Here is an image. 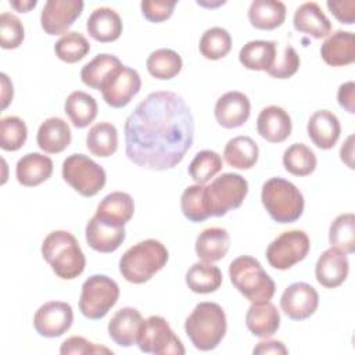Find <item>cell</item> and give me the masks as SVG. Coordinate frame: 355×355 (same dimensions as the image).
Wrapping results in <instances>:
<instances>
[{"label":"cell","mask_w":355,"mask_h":355,"mask_svg":"<svg viewBox=\"0 0 355 355\" xmlns=\"http://www.w3.org/2000/svg\"><path fill=\"white\" fill-rule=\"evenodd\" d=\"M340 157L341 161L351 169H354V135H349L345 140V143H343L341 150H340Z\"/></svg>","instance_id":"cell-52"},{"label":"cell","mask_w":355,"mask_h":355,"mask_svg":"<svg viewBox=\"0 0 355 355\" xmlns=\"http://www.w3.org/2000/svg\"><path fill=\"white\" fill-rule=\"evenodd\" d=\"M198 50L207 60L223 58L232 50V36L225 28L212 26L201 35Z\"/></svg>","instance_id":"cell-40"},{"label":"cell","mask_w":355,"mask_h":355,"mask_svg":"<svg viewBox=\"0 0 355 355\" xmlns=\"http://www.w3.org/2000/svg\"><path fill=\"white\" fill-rule=\"evenodd\" d=\"M0 78H1V108L4 110L11 103L14 90H12V83L10 82L8 76L4 72L0 73Z\"/></svg>","instance_id":"cell-53"},{"label":"cell","mask_w":355,"mask_h":355,"mask_svg":"<svg viewBox=\"0 0 355 355\" xmlns=\"http://www.w3.org/2000/svg\"><path fill=\"white\" fill-rule=\"evenodd\" d=\"M254 354H283L286 355L288 351L284 347L282 341L277 340H266L257 344V347L252 349Z\"/></svg>","instance_id":"cell-51"},{"label":"cell","mask_w":355,"mask_h":355,"mask_svg":"<svg viewBox=\"0 0 355 355\" xmlns=\"http://www.w3.org/2000/svg\"><path fill=\"white\" fill-rule=\"evenodd\" d=\"M54 51L61 61L73 64L89 54L90 44L80 32H67L55 42Z\"/></svg>","instance_id":"cell-42"},{"label":"cell","mask_w":355,"mask_h":355,"mask_svg":"<svg viewBox=\"0 0 355 355\" xmlns=\"http://www.w3.org/2000/svg\"><path fill=\"white\" fill-rule=\"evenodd\" d=\"M248 19L255 29H276L286 19V6L279 0H254L248 8Z\"/></svg>","instance_id":"cell-30"},{"label":"cell","mask_w":355,"mask_h":355,"mask_svg":"<svg viewBox=\"0 0 355 355\" xmlns=\"http://www.w3.org/2000/svg\"><path fill=\"white\" fill-rule=\"evenodd\" d=\"M133 212L135 202L130 194L123 191H112L100 201L94 215L125 225L132 219Z\"/></svg>","instance_id":"cell-35"},{"label":"cell","mask_w":355,"mask_h":355,"mask_svg":"<svg viewBox=\"0 0 355 355\" xmlns=\"http://www.w3.org/2000/svg\"><path fill=\"white\" fill-rule=\"evenodd\" d=\"M319 305V294L311 284L295 282L290 284L280 297L284 315L293 320H304L315 313Z\"/></svg>","instance_id":"cell-15"},{"label":"cell","mask_w":355,"mask_h":355,"mask_svg":"<svg viewBox=\"0 0 355 355\" xmlns=\"http://www.w3.org/2000/svg\"><path fill=\"white\" fill-rule=\"evenodd\" d=\"M53 173V161L40 153H28L15 165V176L19 184L35 187L46 182Z\"/></svg>","instance_id":"cell-26"},{"label":"cell","mask_w":355,"mask_h":355,"mask_svg":"<svg viewBox=\"0 0 355 355\" xmlns=\"http://www.w3.org/2000/svg\"><path fill=\"white\" fill-rule=\"evenodd\" d=\"M227 322L223 308L216 302L204 301L194 306L184 322V331L200 351L215 349L223 340Z\"/></svg>","instance_id":"cell-2"},{"label":"cell","mask_w":355,"mask_h":355,"mask_svg":"<svg viewBox=\"0 0 355 355\" xmlns=\"http://www.w3.org/2000/svg\"><path fill=\"white\" fill-rule=\"evenodd\" d=\"M204 184H191L184 189L180 197V208L190 222H202L209 218L202 198Z\"/></svg>","instance_id":"cell-44"},{"label":"cell","mask_w":355,"mask_h":355,"mask_svg":"<svg viewBox=\"0 0 355 355\" xmlns=\"http://www.w3.org/2000/svg\"><path fill=\"white\" fill-rule=\"evenodd\" d=\"M329 243L345 254L355 251V215L352 212L341 214L331 222L329 227Z\"/></svg>","instance_id":"cell-39"},{"label":"cell","mask_w":355,"mask_h":355,"mask_svg":"<svg viewBox=\"0 0 355 355\" xmlns=\"http://www.w3.org/2000/svg\"><path fill=\"white\" fill-rule=\"evenodd\" d=\"M86 147L96 157H111L118 148V130L115 125L105 121L93 125L86 135Z\"/></svg>","instance_id":"cell-34"},{"label":"cell","mask_w":355,"mask_h":355,"mask_svg":"<svg viewBox=\"0 0 355 355\" xmlns=\"http://www.w3.org/2000/svg\"><path fill=\"white\" fill-rule=\"evenodd\" d=\"M300 68V55L293 46H286L282 55L276 57L273 65L266 71L272 78H291Z\"/></svg>","instance_id":"cell-46"},{"label":"cell","mask_w":355,"mask_h":355,"mask_svg":"<svg viewBox=\"0 0 355 355\" xmlns=\"http://www.w3.org/2000/svg\"><path fill=\"white\" fill-rule=\"evenodd\" d=\"M25 29L21 19L11 12L0 15V46L6 50L17 49L22 44Z\"/></svg>","instance_id":"cell-45"},{"label":"cell","mask_w":355,"mask_h":355,"mask_svg":"<svg viewBox=\"0 0 355 355\" xmlns=\"http://www.w3.org/2000/svg\"><path fill=\"white\" fill-rule=\"evenodd\" d=\"M248 193V182L239 173L226 172L204 186L202 198L209 216H223L239 208Z\"/></svg>","instance_id":"cell-7"},{"label":"cell","mask_w":355,"mask_h":355,"mask_svg":"<svg viewBox=\"0 0 355 355\" xmlns=\"http://www.w3.org/2000/svg\"><path fill=\"white\" fill-rule=\"evenodd\" d=\"M71 128L58 116L47 118L40 123L36 135V141L40 150L47 154H58L71 144Z\"/></svg>","instance_id":"cell-27"},{"label":"cell","mask_w":355,"mask_h":355,"mask_svg":"<svg viewBox=\"0 0 355 355\" xmlns=\"http://www.w3.org/2000/svg\"><path fill=\"white\" fill-rule=\"evenodd\" d=\"M277 57V43L273 40L247 42L240 53V62L251 71H268Z\"/></svg>","instance_id":"cell-29"},{"label":"cell","mask_w":355,"mask_h":355,"mask_svg":"<svg viewBox=\"0 0 355 355\" xmlns=\"http://www.w3.org/2000/svg\"><path fill=\"white\" fill-rule=\"evenodd\" d=\"M309 248L311 241L304 230H287L268 245L266 259L272 268L286 270L301 262L308 255Z\"/></svg>","instance_id":"cell-10"},{"label":"cell","mask_w":355,"mask_h":355,"mask_svg":"<svg viewBox=\"0 0 355 355\" xmlns=\"http://www.w3.org/2000/svg\"><path fill=\"white\" fill-rule=\"evenodd\" d=\"M141 79L136 69L126 65L116 67L100 86L104 101L112 108L126 107L140 92Z\"/></svg>","instance_id":"cell-12"},{"label":"cell","mask_w":355,"mask_h":355,"mask_svg":"<svg viewBox=\"0 0 355 355\" xmlns=\"http://www.w3.org/2000/svg\"><path fill=\"white\" fill-rule=\"evenodd\" d=\"M28 139L26 123L19 116H4L0 119V147L6 151L19 150Z\"/></svg>","instance_id":"cell-43"},{"label":"cell","mask_w":355,"mask_h":355,"mask_svg":"<svg viewBox=\"0 0 355 355\" xmlns=\"http://www.w3.org/2000/svg\"><path fill=\"white\" fill-rule=\"evenodd\" d=\"M64 111L71 119L72 125L82 129L89 126L96 119L98 107L93 96L82 90H75L67 97Z\"/></svg>","instance_id":"cell-31"},{"label":"cell","mask_w":355,"mask_h":355,"mask_svg":"<svg viewBox=\"0 0 355 355\" xmlns=\"http://www.w3.org/2000/svg\"><path fill=\"white\" fill-rule=\"evenodd\" d=\"M230 247V236L223 227L204 229L196 239V254L204 262H216L226 257Z\"/></svg>","instance_id":"cell-28"},{"label":"cell","mask_w":355,"mask_h":355,"mask_svg":"<svg viewBox=\"0 0 355 355\" xmlns=\"http://www.w3.org/2000/svg\"><path fill=\"white\" fill-rule=\"evenodd\" d=\"M73 322V311L68 302L49 301L37 308L33 316L35 330L47 338H55L67 333Z\"/></svg>","instance_id":"cell-14"},{"label":"cell","mask_w":355,"mask_h":355,"mask_svg":"<svg viewBox=\"0 0 355 355\" xmlns=\"http://www.w3.org/2000/svg\"><path fill=\"white\" fill-rule=\"evenodd\" d=\"M293 25L295 31L306 33L315 39L326 37L331 32L330 19L315 1H306L297 7L293 17Z\"/></svg>","instance_id":"cell-25"},{"label":"cell","mask_w":355,"mask_h":355,"mask_svg":"<svg viewBox=\"0 0 355 355\" xmlns=\"http://www.w3.org/2000/svg\"><path fill=\"white\" fill-rule=\"evenodd\" d=\"M215 119L226 129H234L244 125L251 114L250 98L237 90H230L222 94L215 104Z\"/></svg>","instance_id":"cell-17"},{"label":"cell","mask_w":355,"mask_h":355,"mask_svg":"<svg viewBox=\"0 0 355 355\" xmlns=\"http://www.w3.org/2000/svg\"><path fill=\"white\" fill-rule=\"evenodd\" d=\"M222 272L211 262H196L186 273L187 287L197 294H209L222 286Z\"/></svg>","instance_id":"cell-32"},{"label":"cell","mask_w":355,"mask_h":355,"mask_svg":"<svg viewBox=\"0 0 355 355\" xmlns=\"http://www.w3.org/2000/svg\"><path fill=\"white\" fill-rule=\"evenodd\" d=\"M169 252L166 247L155 240H143L128 248L119 259V272L122 277L133 284L148 282L168 262Z\"/></svg>","instance_id":"cell-4"},{"label":"cell","mask_w":355,"mask_h":355,"mask_svg":"<svg viewBox=\"0 0 355 355\" xmlns=\"http://www.w3.org/2000/svg\"><path fill=\"white\" fill-rule=\"evenodd\" d=\"M247 329L259 338L272 337L280 327V313L269 301L251 302L245 313Z\"/></svg>","instance_id":"cell-22"},{"label":"cell","mask_w":355,"mask_h":355,"mask_svg":"<svg viewBox=\"0 0 355 355\" xmlns=\"http://www.w3.org/2000/svg\"><path fill=\"white\" fill-rule=\"evenodd\" d=\"M283 165L294 176H308L318 165L315 153L304 143H294L283 153Z\"/></svg>","instance_id":"cell-38"},{"label":"cell","mask_w":355,"mask_h":355,"mask_svg":"<svg viewBox=\"0 0 355 355\" xmlns=\"http://www.w3.org/2000/svg\"><path fill=\"white\" fill-rule=\"evenodd\" d=\"M320 55L330 67H344L355 61V36L349 31H336L322 43Z\"/></svg>","instance_id":"cell-23"},{"label":"cell","mask_w":355,"mask_h":355,"mask_svg":"<svg viewBox=\"0 0 355 355\" xmlns=\"http://www.w3.org/2000/svg\"><path fill=\"white\" fill-rule=\"evenodd\" d=\"M60 354L62 355H71V354H112L111 349L97 345L89 340H86L82 336H72L67 338L61 347H60Z\"/></svg>","instance_id":"cell-48"},{"label":"cell","mask_w":355,"mask_h":355,"mask_svg":"<svg viewBox=\"0 0 355 355\" xmlns=\"http://www.w3.org/2000/svg\"><path fill=\"white\" fill-rule=\"evenodd\" d=\"M64 180L80 196L93 197L107 182L105 171L85 154H71L62 162L61 169Z\"/></svg>","instance_id":"cell-9"},{"label":"cell","mask_w":355,"mask_h":355,"mask_svg":"<svg viewBox=\"0 0 355 355\" xmlns=\"http://www.w3.org/2000/svg\"><path fill=\"white\" fill-rule=\"evenodd\" d=\"M144 326L141 313L132 306L116 311L108 322V336L121 347H132L137 344Z\"/></svg>","instance_id":"cell-18"},{"label":"cell","mask_w":355,"mask_h":355,"mask_svg":"<svg viewBox=\"0 0 355 355\" xmlns=\"http://www.w3.org/2000/svg\"><path fill=\"white\" fill-rule=\"evenodd\" d=\"M293 122L288 112L279 105L265 107L257 118V130L269 143H282L290 135Z\"/></svg>","instance_id":"cell-21"},{"label":"cell","mask_w":355,"mask_h":355,"mask_svg":"<svg viewBox=\"0 0 355 355\" xmlns=\"http://www.w3.org/2000/svg\"><path fill=\"white\" fill-rule=\"evenodd\" d=\"M176 7L175 0H143L140 3L143 17L150 22H162L171 18Z\"/></svg>","instance_id":"cell-47"},{"label":"cell","mask_w":355,"mask_h":355,"mask_svg":"<svg viewBox=\"0 0 355 355\" xmlns=\"http://www.w3.org/2000/svg\"><path fill=\"white\" fill-rule=\"evenodd\" d=\"M42 255L53 272L65 280L78 277L86 266V258L76 237L67 230L49 233L42 243Z\"/></svg>","instance_id":"cell-3"},{"label":"cell","mask_w":355,"mask_h":355,"mask_svg":"<svg viewBox=\"0 0 355 355\" xmlns=\"http://www.w3.org/2000/svg\"><path fill=\"white\" fill-rule=\"evenodd\" d=\"M229 277L234 288L251 302L270 300L276 291L272 277L261 262L251 255L234 258L229 265Z\"/></svg>","instance_id":"cell-6"},{"label":"cell","mask_w":355,"mask_h":355,"mask_svg":"<svg viewBox=\"0 0 355 355\" xmlns=\"http://www.w3.org/2000/svg\"><path fill=\"white\" fill-rule=\"evenodd\" d=\"M123 25L119 14L110 7H98L86 21V31L100 43H111L119 39Z\"/></svg>","instance_id":"cell-24"},{"label":"cell","mask_w":355,"mask_h":355,"mask_svg":"<svg viewBox=\"0 0 355 355\" xmlns=\"http://www.w3.org/2000/svg\"><path fill=\"white\" fill-rule=\"evenodd\" d=\"M85 3L82 0H47L40 12V25L50 36L65 35L80 17Z\"/></svg>","instance_id":"cell-13"},{"label":"cell","mask_w":355,"mask_h":355,"mask_svg":"<svg viewBox=\"0 0 355 355\" xmlns=\"http://www.w3.org/2000/svg\"><path fill=\"white\" fill-rule=\"evenodd\" d=\"M119 298V286L105 275H92L80 290L79 311L92 320L104 318Z\"/></svg>","instance_id":"cell-8"},{"label":"cell","mask_w":355,"mask_h":355,"mask_svg":"<svg viewBox=\"0 0 355 355\" xmlns=\"http://www.w3.org/2000/svg\"><path fill=\"white\" fill-rule=\"evenodd\" d=\"M89 247L97 252H114L125 241V225L94 215L89 219L85 230Z\"/></svg>","instance_id":"cell-16"},{"label":"cell","mask_w":355,"mask_h":355,"mask_svg":"<svg viewBox=\"0 0 355 355\" xmlns=\"http://www.w3.org/2000/svg\"><path fill=\"white\" fill-rule=\"evenodd\" d=\"M147 71L151 76L161 80L175 78L183 67L182 57L171 49H158L153 51L146 61Z\"/></svg>","instance_id":"cell-36"},{"label":"cell","mask_w":355,"mask_h":355,"mask_svg":"<svg viewBox=\"0 0 355 355\" xmlns=\"http://www.w3.org/2000/svg\"><path fill=\"white\" fill-rule=\"evenodd\" d=\"M222 169V158L216 151H198L189 165V175L197 184H205Z\"/></svg>","instance_id":"cell-41"},{"label":"cell","mask_w":355,"mask_h":355,"mask_svg":"<svg viewBox=\"0 0 355 355\" xmlns=\"http://www.w3.org/2000/svg\"><path fill=\"white\" fill-rule=\"evenodd\" d=\"M36 4H37L36 0H24V1L17 0V1H10V6H11L12 8H15L17 11H19V12H28V11H31L32 8H35Z\"/></svg>","instance_id":"cell-54"},{"label":"cell","mask_w":355,"mask_h":355,"mask_svg":"<svg viewBox=\"0 0 355 355\" xmlns=\"http://www.w3.org/2000/svg\"><path fill=\"white\" fill-rule=\"evenodd\" d=\"M137 345L144 354L183 355L186 352L180 338L173 333L166 319L158 315H153L144 320Z\"/></svg>","instance_id":"cell-11"},{"label":"cell","mask_w":355,"mask_h":355,"mask_svg":"<svg viewBox=\"0 0 355 355\" xmlns=\"http://www.w3.org/2000/svg\"><path fill=\"white\" fill-rule=\"evenodd\" d=\"M349 272L347 254L330 247L322 252L315 265V276L319 284L326 288H336L344 283Z\"/></svg>","instance_id":"cell-19"},{"label":"cell","mask_w":355,"mask_h":355,"mask_svg":"<svg viewBox=\"0 0 355 355\" xmlns=\"http://www.w3.org/2000/svg\"><path fill=\"white\" fill-rule=\"evenodd\" d=\"M306 132L311 141L318 148L330 150L340 139L341 125L336 114L329 110H319L308 119Z\"/></svg>","instance_id":"cell-20"},{"label":"cell","mask_w":355,"mask_h":355,"mask_svg":"<svg viewBox=\"0 0 355 355\" xmlns=\"http://www.w3.org/2000/svg\"><path fill=\"white\" fill-rule=\"evenodd\" d=\"M128 158L150 171H166L182 162L194 140V118L175 92L159 90L141 100L125 121Z\"/></svg>","instance_id":"cell-1"},{"label":"cell","mask_w":355,"mask_h":355,"mask_svg":"<svg viewBox=\"0 0 355 355\" xmlns=\"http://www.w3.org/2000/svg\"><path fill=\"white\" fill-rule=\"evenodd\" d=\"M337 100L340 107H343L349 114L355 112V83L352 80L340 85L337 92Z\"/></svg>","instance_id":"cell-50"},{"label":"cell","mask_w":355,"mask_h":355,"mask_svg":"<svg viewBox=\"0 0 355 355\" xmlns=\"http://www.w3.org/2000/svg\"><path fill=\"white\" fill-rule=\"evenodd\" d=\"M259 155L258 144L250 136H236L230 139L223 150L225 161L236 169L252 168Z\"/></svg>","instance_id":"cell-33"},{"label":"cell","mask_w":355,"mask_h":355,"mask_svg":"<svg viewBox=\"0 0 355 355\" xmlns=\"http://www.w3.org/2000/svg\"><path fill=\"white\" fill-rule=\"evenodd\" d=\"M261 200L269 216L277 223H293L298 220L305 207L300 189L283 178L268 179L262 184Z\"/></svg>","instance_id":"cell-5"},{"label":"cell","mask_w":355,"mask_h":355,"mask_svg":"<svg viewBox=\"0 0 355 355\" xmlns=\"http://www.w3.org/2000/svg\"><path fill=\"white\" fill-rule=\"evenodd\" d=\"M119 65H122V62L116 55L107 53L97 54L92 61L82 67L80 79L86 86L100 90V86L107 76Z\"/></svg>","instance_id":"cell-37"},{"label":"cell","mask_w":355,"mask_h":355,"mask_svg":"<svg viewBox=\"0 0 355 355\" xmlns=\"http://www.w3.org/2000/svg\"><path fill=\"white\" fill-rule=\"evenodd\" d=\"M327 7L330 12L341 22L352 25L355 21V1L354 0H329Z\"/></svg>","instance_id":"cell-49"}]
</instances>
